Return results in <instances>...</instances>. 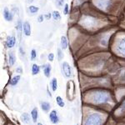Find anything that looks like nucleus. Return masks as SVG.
Returning <instances> with one entry per match:
<instances>
[{
  "label": "nucleus",
  "instance_id": "obj_4",
  "mask_svg": "<svg viewBox=\"0 0 125 125\" xmlns=\"http://www.w3.org/2000/svg\"><path fill=\"white\" fill-rule=\"evenodd\" d=\"M49 119L51 121L52 124H57L59 122V117H58V114H57V111L53 110L52 112H50Z\"/></svg>",
  "mask_w": 125,
  "mask_h": 125
},
{
  "label": "nucleus",
  "instance_id": "obj_30",
  "mask_svg": "<svg viewBox=\"0 0 125 125\" xmlns=\"http://www.w3.org/2000/svg\"><path fill=\"white\" fill-rule=\"evenodd\" d=\"M28 1V3H32L33 1H34V0H27Z\"/></svg>",
  "mask_w": 125,
  "mask_h": 125
},
{
  "label": "nucleus",
  "instance_id": "obj_27",
  "mask_svg": "<svg viewBox=\"0 0 125 125\" xmlns=\"http://www.w3.org/2000/svg\"><path fill=\"white\" fill-rule=\"evenodd\" d=\"M63 2H64V0H58V1H57L58 6H61V5H62Z\"/></svg>",
  "mask_w": 125,
  "mask_h": 125
},
{
  "label": "nucleus",
  "instance_id": "obj_6",
  "mask_svg": "<svg viewBox=\"0 0 125 125\" xmlns=\"http://www.w3.org/2000/svg\"><path fill=\"white\" fill-rule=\"evenodd\" d=\"M15 43H16L15 37H13V36H9V37L7 38V41H6V45H7L8 48H13V46L15 45Z\"/></svg>",
  "mask_w": 125,
  "mask_h": 125
},
{
  "label": "nucleus",
  "instance_id": "obj_23",
  "mask_svg": "<svg viewBox=\"0 0 125 125\" xmlns=\"http://www.w3.org/2000/svg\"><path fill=\"white\" fill-rule=\"evenodd\" d=\"M48 58L50 62H53V58H54V54L53 53H49L48 55Z\"/></svg>",
  "mask_w": 125,
  "mask_h": 125
},
{
  "label": "nucleus",
  "instance_id": "obj_17",
  "mask_svg": "<svg viewBox=\"0 0 125 125\" xmlns=\"http://www.w3.org/2000/svg\"><path fill=\"white\" fill-rule=\"evenodd\" d=\"M56 102H57V104L59 107H64L65 106V103H64L63 99L61 98L60 96H57V98H56Z\"/></svg>",
  "mask_w": 125,
  "mask_h": 125
},
{
  "label": "nucleus",
  "instance_id": "obj_3",
  "mask_svg": "<svg viewBox=\"0 0 125 125\" xmlns=\"http://www.w3.org/2000/svg\"><path fill=\"white\" fill-rule=\"evenodd\" d=\"M62 73H63L64 77L66 78H70L72 75V68L70 67V65L68 64V62H62Z\"/></svg>",
  "mask_w": 125,
  "mask_h": 125
},
{
  "label": "nucleus",
  "instance_id": "obj_31",
  "mask_svg": "<svg viewBox=\"0 0 125 125\" xmlns=\"http://www.w3.org/2000/svg\"><path fill=\"white\" fill-rule=\"evenodd\" d=\"M38 125H43V124H40V123H39V124H38Z\"/></svg>",
  "mask_w": 125,
  "mask_h": 125
},
{
  "label": "nucleus",
  "instance_id": "obj_28",
  "mask_svg": "<svg viewBox=\"0 0 125 125\" xmlns=\"http://www.w3.org/2000/svg\"><path fill=\"white\" fill-rule=\"evenodd\" d=\"M51 16H52L51 13H47V14H45V16H44V17L46 18V19H50Z\"/></svg>",
  "mask_w": 125,
  "mask_h": 125
},
{
  "label": "nucleus",
  "instance_id": "obj_14",
  "mask_svg": "<svg viewBox=\"0 0 125 125\" xmlns=\"http://www.w3.org/2000/svg\"><path fill=\"white\" fill-rule=\"evenodd\" d=\"M40 71V67L38 64H33L32 66V74L33 75H37Z\"/></svg>",
  "mask_w": 125,
  "mask_h": 125
},
{
  "label": "nucleus",
  "instance_id": "obj_21",
  "mask_svg": "<svg viewBox=\"0 0 125 125\" xmlns=\"http://www.w3.org/2000/svg\"><path fill=\"white\" fill-rule=\"evenodd\" d=\"M58 60H59V61L63 58V53H62V50L60 49V48L58 49Z\"/></svg>",
  "mask_w": 125,
  "mask_h": 125
},
{
  "label": "nucleus",
  "instance_id": "obj_19",
  "mask_svg": "<svg viewBox=\"0 0 125 125\" xmlns=\"http://www.w3.org/2000/svg\"><path fill=\"white\" fill-rule=\"evenodd\" d=\"M52 17H53V19L54 20H57V21H58V20H60V19H61V16H60V13H58V11H53V13H52Z\"/></svg>",
  "mask_w": 125,
  "mask_h": 125
},
{
  "label": "nucleus",
  "instance_id": "obj_8",
  "mask_svg": "<svg viewBox=\"0 0 125 125\" xmlns=\"http://www.w3.org/2000/svg\"><path fill=\"white\" fill-rule=\"evenodd\" d=\"M118 50L125 55V38L120 40V42L118 44Z\"/></svg>",
  "mask_w": 125,
  "mask_h": 125
},
{
  "label": "nucleus",
  "instance_id": "obj_24",
  "mask_svg": "<svg viewBox=\"0 0 125 125\" xmlns=\"http://www.w3.org/2000/svg\"><path fill=\"white\" fill-rule=\"evenodd\" d=\"M44 20V16L43 15H39V17H38V22L39 23H42Z\"/></svg>",
  "mask_w": 125,
  "mask_h": 125
},
{
  "label": "nucleus",
  "instance_id": "obj_20",
  "mask_svg": "<svg viewBox=\"0 0 125 125\" xmlns=\"http://www.w3.org/2000/svg\"><path fill=\"white\" fill-rule=\"evenodd\" d=\"M29 12L31 13H38V12H39V9L38 7H36V6L31 5V6H29Z\"/></svg>",
  "mask_w": 125,
  "mask_h": 125
},
{
  "label": "nucleus",
  "instance_id": "obj_2",
  "mask_svg": "<svg viewBox=\"0 0 125 125\" xmlns=\"http://www.w3.org/2000/svg\"><path fill=\"white\" fill-rule=\"evenodd\" d=\"M75 95V88L73 81L68 82L67 83V97L70 100H73Z\"/></svg>",
  "mask_w": 125,
  "mask_h": 125
},
{
  "label": "nucleus",
  "instance_id": "obj_25",
  "mask_svg": "<svg viewBox=\"0 0 125 125\" xmlns=\"http://www.w3.org/2000/svg\"><path fill=\"white\" fill-rule=\"evenodd\" d=\"M68 13V4H65V7H64V14L67 15Z\"/></svg>",
  "mask_w": 125,
  "mask_h": 125
},
{
  "label": "nucleus",
  "instance_id": "obj_26",
  "mask_svg": "<svg viewBox=\"0 0 125 125\" xmlns=\"http://www.w3.org/2000/svg\"><path fill=\"white\" fill-rule=\"evenodd\" d=\"M16 72L19 73H23V68H22L21 67L17 68H16Z\"/></svg>",
  "mask_w": 125,
  "mask_h": 125
},
{
  "label": "nucleus",
  "instance_id": "obj_29",
  "mask_svg": "<svg viewBox=\"0 0 125 125\" xmlns=\"http://www.w3.org/2000/svg\"><path fill=\"white\" fill-rule=\"evenodd\" d=\"M47 94H48V95L49 96V97H52V94H51V93H50V91H49V89H47Z\"/></svg>",
  "mask_w": 125,
  "mask_h": 125
},
{
  "label": "nucleus",
  "instance_id": "obj_11",
  "mask_svg": "<svg viewBox=\"0 0 125 125\" xmlns=\"http://www.w3.org/2000/svg\"><path fill=\"white\" fill-rule=\"evenodd\" d=\"M16 62V57H15V54L13 53V52H10L9 54V62L11 66H13V64L15 63Z\"/></svg>",
  "mask_w": 125,
  "mask_h": 125
},
{
  "label": "nucleus",
  "instance_id": "obj_22",
  "mask_svg": "<svg viewBox=\"0 0 125 125\" xmlns=\"http://www.w3.org/2000/svg\"><path fill=\"white\" fill-rule=\"evenodd\" d=\"M37 58V52L35 49H32L31 51V60H34Z\"/></svg>",
  "mask_w": 125,
  "mask_h": 125
},
{
  "label": "nucleus",
  "instance_id": "obj_1",
  "mask_svg": "<svg viewBox=\"0 0 125 125\" xmlns=\"http://www.w3.org/2000/svg\"><path fill=\"white\" fill-rule=\"evenodd\" d=\"M101 122V116L96 114H93L88 117V118L85 121V125H99Z\"/></svg>",
  "mask_w": 125,
  "mask_h": 125
},
{
  "label": "nucleus",
  "instance_id": "obj_18",
  "mask_svg": "<svg viewBox=\"0 0 125 125\" xmlns=\"http://www.w3.org/2000/svg\"><path fill=\"white\" fill-rule=\"evenodd\" d=\"M21 118H22V121L25 124H29L30 122V118H29V115L28 114H23L21 116Z\"/></svg>",
  "mask_w": 125,
  "mask_h": 125
},
{
  "label": "nucleus",
  "instance_id": "obj_5",
  "mask_svg": "<svg viewBox=\"0 0 125 125\" xmlns=\"http://www.w3.org/2000/svg\"><path fill=\"white\" fill-rule=\"evenodd\" d=\"M3 18H4V19L8 22L13 21V14H12L11 12H10L7 8H5V9H3Z\"/></svg>",
  "mask_w": 125,
  "mask_h": 125
},
{
  "label": "nucleus",
  "instance_id": "obj_15",
  "mask_svg": "<svg viewBox=\"0 0 125 125\" xmlns=\"http://www.w3.org/2000/svg\"><path fill=\"white\" fill-rule=\"evenodd\" d=\"M19 80H20V75L14 76V77H13V78L11 79V81H10V84H11L12 86L17 85V84L19 83Z\"/></svg>",
  "mask_w": 125,
  "mask_h": 125
},
{
  "label": "nucleus",
  "instance_id": "obj_12",
  "mask_svg": "<svg viewBox=\"0 0 125 125\" xmlns=\"http://www.w3.org/2000/svg\"><path fill=\"white\" fill-rule=\"evenodd\" d=\"M60 43H61L62 49H67V48H68V40H67V38H66L65 36H62Z\"/></svg>",
  "mask_w": 125,
  "mask_h": 125
},
{
  "label": "nucleus",
  "instance_id": "obj_9",
  "mask_svg": "<svg viewBox=\"0 0 125 125\" xmlns=\"http://www.w3.org/2000/svg\"><path fill=\"white\" fill-rule=\"evenodd\" d=\"M51 69H52V67L50 64H45V66L43 67V73H44V75H45V77H47V78L50 77Z\"/></svg>",
  "mask_w": 125,
  "mask_h": 125
},
{
  "label": "nucleus",
  "instance_id": "obj_10",
  "mask_svg": "<svg viewBox=\"0 0 125 125\" xmlns=\"http://www.w3.org/2000/svg\"><path fill=\"white\" fill-rule=\"evenodd\" d=\"M31 116H32V119H33V123H37L38 120V117H39V112H38V108H34L31 112Z\"/></svg>",
  "mask_w": 125,
  "mask_h": 125
},
{
  "label": "nucleus",
  "instance_id": "obj_13",
  "mask_svg": "<svg viewBox=\"0 0 125 125\" xmlns=\"http://www.w3.org/2000/svg\"><path fill=\"white\" fill-rule=\"evenodd\" d=\"M40 106H41L42 110L44 111V112H48L50 109V104L48 102H42Z\"/></svg>",
  "mask_w": 125,
  "mask_h": 125
},
{
  "label": "nucleus",
  "instance_id": "obj_7",
  "mask_svg": "<svg viewBox=\"0 0 125 125\" xmlns=\"http://www.w3.org/2000/svg\"><path fill=\"white\" fill-rule=\"evenodd\" d=\"M23 32L26 36L31 35V26H30V23L27 21L24 22L23 23Z\"/></svg>",
  "mask_w": 125,
  "mask_h": 125
},
{
  "label": "nucleus",
  "instance_id": "obj_16",
  "mask_svg": "<svg viewBox=\"0 0 125 125\" xmlns=\"http://www.w3.org/2000/svg\"><path fill=\"white\" fill-rule=\"evenodd\" d=\"M51 88H52V90L53 92H55L58 88V81H57V78H53L51 81Z\"/></svg>",
  "mask_w": 125,
  "mask_h": 125
}]
</instances>
